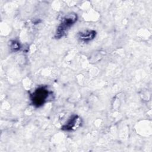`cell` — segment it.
<instances>
[{"label": "cell", "mask_w": 152, "mask_h": 152, "mask_svg": "<svg viewBox=\"0 0 152 152\" xmlns=\"http://www.w3.org/2000/svg\"><path fill=\"white\" fill-rule=\"evenodd\" d=\"M78 15L75 13H69L66 14L61 20L55 32L54 37L55 39H61L64 37L69 28L77 22Z\"/></svg>", "instance_id": "obj_1"}, {"label": "cell", "mask_w": 152, "mask_h": 152, "mask_svg": "<svg viewBox=\"0 0 152 152\" xmlns=\"http://www.w3.org/2000/svg\"><path fill=\"white\" fill-rule=\"evenodd\" d=\"M49 93L46 86H40L37 88L30 96L31 104L36 107H41L46 102Z\"/></svg>", "instance_id": "obj_2"}, {"label": "cell", "mask_w": 152, "mask_h": 152, "mask_svg": "<svg viewBox=\"0 0 152 152\" xmlns=\"http://www.w3.org/2000/svg\"><path fill=\"white\" fill-rule=\"evenodd\" d=\"M80 118L77 115H72L66 122V123L63 125L61 127V129L63 131H69L75 129L80 126L81 122Z\"/></svg>", "instance_id": "obj_3"}, {"label": "cell", "mask_w": 152, "mask_h": 152, "mask_svg": "<svg viewBox=\"0 0 152 152\" xmlns=\"http://www.w3.org/2000/svg\"><path fill=\"white\" fill-rule=\"evenodd\" d=\"M96 34V31L94 30H86L78 32L77 34V37L82 42H88L94 39Z\"/></svg>", "instance_id": "obj_4"}, {"label": "cell", "mask_w": 152, "mask_h": 152, "mask_svg": "<svg viewBox=\"0 0 152 152\" xmlns=\"http://www.w3.org/2000/svg\"><path fill=\"white\" fill-rule=\"evenodd\" d=\"M20 44L18 42L16 41H12L11 43V48L14 51H17L20 49Z\"/></svg>", "instance_id": "obj_5"}]
</instances>
